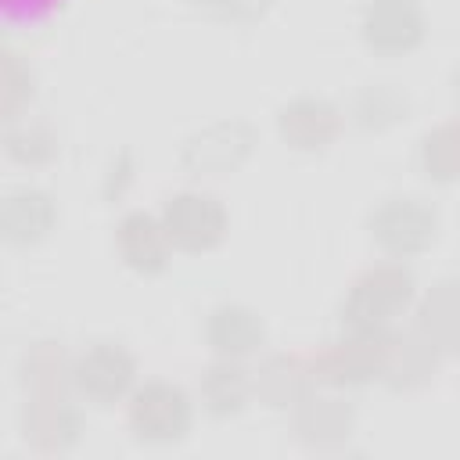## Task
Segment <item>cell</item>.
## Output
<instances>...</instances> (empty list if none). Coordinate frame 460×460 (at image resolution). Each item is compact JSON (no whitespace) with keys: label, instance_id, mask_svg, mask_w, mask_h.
Listing matches in <instances>:
<instances>
[{"label":"cell","instance_id":"7a4b0ae2","mask_svg":"<svg viewBox=\"0 0 460 460\" xmlns=\"http://www.w3.org/2000/svg\"><path fill=\"white\" fill-rule=\"evenodd\" d=\"M126 424L137 442L147 446H176L194 428V402L172 381H144L126 399Z\"/></svg>","mask_w":460,"mask_h":460},{"label":"cell","instance_id":"83f0119b","mask_svg":"<svg viewBox=\"0 0 460 460\" xmlns=\"http://www.w3.org/2000/svg\"><path fill=\"white\" fill-rule=\"evenodd\" d=\"M453 86H456V97H460V65H456V72H453Z\"/></svg>","mask_w":460,"mask_h":460},{"label":"cell","instance_id":"2e32d148","mask_svg":"<svg viewBox=\"0 0 460 460\" xmlns=\"http://www.w3.org/2000/svg\"><path fill=\"white\" fill-rule=\"evenodd\" d=\"M252 385H255V402H262L270 410H291L305 392L316 388L309 356H298V352L266 356L252 370Z\"/></svg>","mask_w":460,"mask_h":460},{"label":"cell","instance_id":"8992f818","mask_svg":"<svg viewBox=\"0 0 460 460\" xmlns=\"http://www.w3.org/2000/svg\"><path fill=\"white\" fill-rule=\"evenodd\" d=\"M158 216L165 223V234H169L172 248L187 252V255H201V252L219 248L226 230H230L223 201L212 190H201V187H187V190L169 194Z\"/></svg>","mask_w":460,"mask_h":460},{"label":"cell","instance_id":"ba28073f","mask_svg":"<svg viewBox=\"0 0 460 460\" xmlns=\"http://www.w3.org/2000/svg\"><path fill=\"white\" fill-rule=\"evenodd\" d=\"M79 395L72 392H36L25 395L22 410H18V431L22 438L47 456H61L68 449H75V442L83 438V410L75 402Z\"/></svg>","mask_w":460,"mask_h":460},{"label":"cell","instance_id":"5b68a950","mask_svg":"<svg viewBox=\"0 0 460 460\" xmlns=\"http://www.w3.org/2000/svg\"><path fill=\"white\" fill-rule=\"evenodd\" d=\"M259 144V129L248 119H216L187 133L180 144V165L190 176H230L237 172Z\"/></svg>","mask_w":460,"mask_h":460},{"label":"cell","instance_id":"603a6c76","mask_svg":"<svg viewBox=\"0 0 460 460\" xmlns=\"http://www.w3.org/2000/svg\"><path fill=\"white\" fill-rule=\"evenodd\" d=\"M32 93H36L32 65L14 47H4V54H0V108H4V119L25 115Z\"/></svg>","mask_w":460,"mask_h":460},{"label":"cell","instance_id":"7c38bea8","mask_svg":"<svg viewBox=\"0 0 460 460\" xmlns=\"http://www.w3.org/2000/svg\"><path fill=\"white\" fill-rule=\"evenodd\" d=\"M115 248H119V259L140 277H158L172 259V241L165 234L162 216L144 212V208H133L119 219Z\"/></svg>","mask_w":460,"mask_h":460},{"label":"cell","instance_id":"484cf974","mask_svg":"<svg viewBox=\"0 0 460 460\" xmlns=\"http://www.w3.org/2000/svg\"><path fill=\"white\" fill-rule=\"evenodd\" d=\"M190 4L198 11H205V14H216V18H241V14H248L241 0H190Z\"/></svg>","mask_w":460,"mask_h":460},{"label":"cell","instance_id":"9a60e30c","mask_svg":"<svg viewBox=\"0 0 460 460\" xmlns=\"http://www.w3.org/2000/svg\"><path fill=\"white\" fill-rule=\"evenodd\" d=\"M438 363H442V352L417 327L413 331H395L392 327L381 385H388L392 392H417V388L435 381Z\"/></svg>","mask_w":460,"mask_h":460},{"label":"cell","instance_id":"3957f363","mask_svg":"<svg viewBox=\"0 0 460 460\" xmlns=\"http://www.w3.org/2000/svg\"><path fill=\"white\" fill-rule=\"evenodd\" d=\"M370 241L388 259H413L438 237V212L417 194H385L367 216Z\"/></svg>","mask_w":460,"mask_h":460},{"label":"cell","instance_id":"ffe728a7","mask_svg":"<svg viewBox=\"0 0 460 460\" xmlns=\"http://www.w3.org/2000/svg\"><path fill=\"white\" fill-rule=\"evenodd\" d=\"M417 165L431 183H456L460 180V115L420 133Z\"/></svg>","mask_w":460,"mask_h":460},{"label":"cell","instance_id":"4fadbf2b","mask_svg":"<svg viewBox=\"0 0 460 460\" xmlns=\"http://www.w3.org/2000/svg\"><path fill=\"white\" fill-rule=\"evenodd\" d=\"M58 223V205L43 187H11L0 198V237L11 248L40 244Z\"/></svg>","mask_w":460,"mask_h":460},{"label":"cell","instance_id":"5bb4252c","mask_svg":"<svg viewBox=\"0 0 460 460\" xmlns=\"http://www.w3.org/2000/svg\"><path fill=\"white\" fill-rule=\"evenodd\" d=\"M266 320L244 302H219L205 316V345L223 359H248L266 345Z\"/></svg>","mask_w":460,"mask_h":460},{"label":"cell","instance_id":"e0dca14e","mask_svg":"<svg viewBox=\"0 0 460 460\" xmlns=\"http://www.w3.org/2000/svg\"><path fill=\"white\" fill-rule=\"evenodd\" d=\"M413 313H417L413 327L442 356H460V280L456 277L435 280L424 295H417Z\"/></svg>","mask_w":460,"mask_h":460},{"label":"cell","instance_id":"4316f807","mask_svg":"<svg viewBox=\"0 0 460 460\" xmlns=\"http://www.w3.org/2000/svg\"><path fill=\"white\" fill-rule=\"evenodd\" d=\"M241 4H244V11L252 14V11H262V7H266V4H273V0H241Z\"/></svg>","mask_w":460,"mask_h":460},{"label":"cell","instance_id":"8fae6325","mask_svg":"<svg viewBox=\"0 0 460 460\" xmlns=\"http://www.w3.org/2000/svg\"><path fill=\"white\" fill-rule=\"evenodd\" d=\"M273 119H277L280 140L295 151H305V155L327 151L338 140L341 122H345L341 108L331 97H320V93H298V97L284 101Z\"/></svg>","mask_w":460,"mask_h":460},{"label":"cell","instance_id":"f546056e","mask_svg":"<svg viewBox=\"0 0 460 460\" xmlns=\"http://www.w3.org/2000/svg\"><path fill=\"white\" fill-rule=\"evenodd\" d=\"M363 4H367V0H363Z\"/></svg>","mask_w":460,"mask_h":460},{"label":"cell","instance_id":"ac0fdd59","mask_svg":"<svg viewBox=\"0 0 460 460\" xmlns=\"http://www.w3.org/2000/svg\"><path fill=\"white\" fill-rule=\"evenodd\" d=\"M198 399L205 406V413L212 417H237L252 399H255V385H252V370L244 367V359H223L216 356L201 377H198Z\"/></svg>","mask_w":460,"mask_h":460},{"label":"cell","instance_id":"d6986e66","mask_svg":"<svg viewBox=\"0 0 460 460\" xmlns=\"http://www.w3.org/2000/svg\"><path fill=\"white\" fill-rule=\"evenodd\" d=\"M18 385L25 395L36 392H72V359L61 341L40 338L18 356Z\"/></svg>","mask_w":460,"mask_h":460},{"label":"cell","instance_id":"f1b7e54d","mask_svg":"<svg viewBox=\"0 0 460 460\" xmlns=\"http://www.w3.org/2000/svg\"><path fill=\"white\" fill-rule=\"evenodd\" d=\"M456 280H460V266H456Z\"/></svg>","mask_w":460,"mask_h":460},{"label":"cell","instance_id":"44dd1931","mask_svg":"<svg viewBox=\"0 0 460 460\" xmlns=\"http://www.w3.org/2000/svg\"><path fill=\"white\" fill-rule=\"evenodd\" d=\"M4 155L25 169L50 165L58 158V133L47 122L29 115L4 119Z\"/></svg>","mask_w":460,"mask_h":460},{"label":"cell","instance_id":"52a82bcc","mask_svg":"<svg viewBox=\"0 0 460 460\" xmlns=\"http://www.w3.org/2000/svg\"><path fill=\"white\" fill-rule=\"evenodd\" d=\"M137 388V359L122 341H93L72 359V392L90 406L126 402Z\"/></svg>","mask_w":460,"mask_h":460},{"label":"cell","instance_id":"30bf717a","mask_svg":"<svg viewBox=\"0 0 460 460\" xmlns=\"http://www.w3.org/2000/svg\"><path fill=\"white\" fill-rule=\"evenodd\" d=\"M288 413H291V435L305 449H338L356 435V406L345 395H338V388L320 392L316 385Z\"/></svg>","mask_w":460,"mask_h":460},{"label":"cell","instance_id":"6da1fadb","mask_svg":"<svg viewBox=\"0 0 460 460\" xmlns=\"http://www.w3.org/2000/svg\"><path fill=\"white\" fill-rule=\"evenodd\" d=\"M417 302V277L402 259L367 266L345 291L338 320L341 331H392L395 320L413 309Z\"/></svg>","mask_w":460,"mask_h":460},{"label":"cell","instance_id":"9c48e42d","mask_svg":"<svg viewBox=\"0 0 460 460\" xmlns=\"http://www.w3.org/2000/svg\"><path fill=\"white\" fill-rule=\"evenodd\" d=\"M428 36V14L417 0H367L359 14V40L381 58H402Z\"/></svg>","mask_w":460,"mask_h":460},{"label":"cell","instance_id":"277c9868","mask_svg":"<svg viewBox=\"0 0 460 460\" xmlns=\"http://www.w3.org/2000/svg\"><path fill=\"white\" fill-rule=\"evenodd\" d=\"M392 331H341L334 341L309 356L313 381L323 388H359L381 381Z\"/></svg>","mask_w":460,"mask_h":460},{"label":"cell","instance_id":"7402d4cb","mask_svg":"<svg viewBox=\"0 0 460 460\" xmlns=\"http://www.w3.org/2000/svg\"><path fill=\"white\" fill-rule=\"evenodd\" d=\"M410 111V97L395 86V83H367L356 90L352 97V119L363 129H392L395 122H402Z\"/></svg>","mask_w":460,"mask_h":460},{"label":"cell","instance_id":"cb8c5ba5","mask_svg":"<svg viewBox=\"0 0 460 460\" xmlns=\"http://www.w3.org/2000/svg\"><path fill=\"white\" fill-rule=\"evenodd\" d=\"M133 183V155L122 147V151H115L111 158H108V165H104V180H101V190H104V198L108 201H119L122 194H126V187Z\"/></svg>","mask_w":460,"mask_h":460},{"label":"cell","instance_id":"d4e9b609","mask_svg":"<svg viewBox=\"0 0 460 460\" xmlns=\"http://www.w3.org/2000/svg\"><path fill=\"white\" fill-rule=\"evenodd\" d=\"M61 7V0H0V11L11 25H32L50 18Z\"/></svg>","mask_w":460,"mask_h":460}]
</instances>
